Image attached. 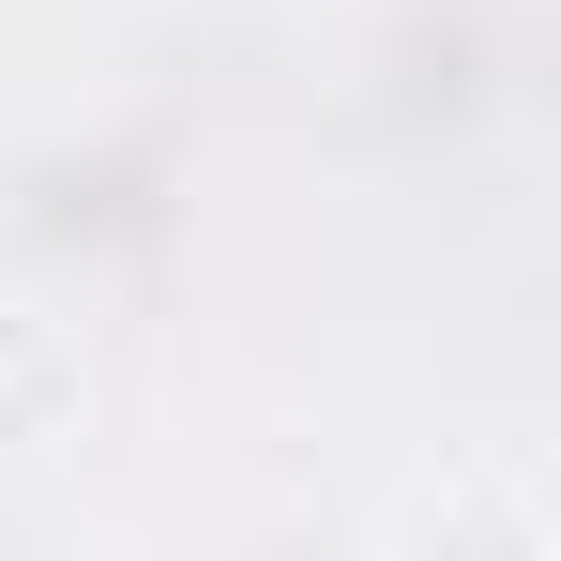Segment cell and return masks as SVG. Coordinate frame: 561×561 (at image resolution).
I'll return each mask as SVG.
<instances>
[{
	"label": "cell",
	"instance_id": "cell-1",
	"mask_svg": "<svg viewBox=\"0 0 561 561\" xmlns=\"http://www.w3.org/2000/svg\"><path fill=\"white\" fill-rule=\"evenodd\" d=\"M77 410H92V350H77V319H61L46 288H0V456L77 440Z\"/></svg>",
	"mask_w": 561,
	"mask_h": 561
}]
</instances>
